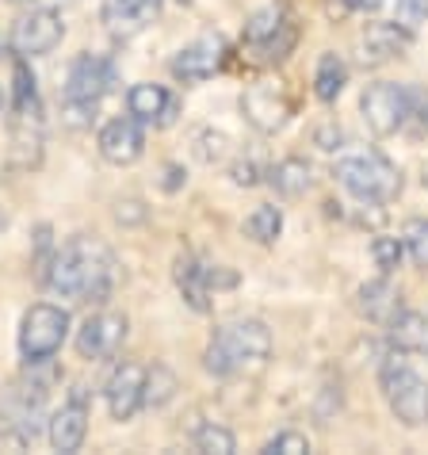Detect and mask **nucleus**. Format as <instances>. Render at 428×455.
<instances>
[{
  "instance_id": "1",
  "label": "nucleus",
  "mask_w": 428,
  "mask_h": 455,
  "mask_svg": "<svg viewBox=\"0 0 428 455\" xmlns=\"http://www.w3.org/2000/svg\"><path fill=\"white\" fill-rule=\"evenodd\" d=\"M46 283L61 299L77 302H104L115 283V257L104 242L96 237H73L58 249V257L50 260Z\"/></svg>"
},
{
  "instance_id": "2",
  "label": "nucleus",
  "mask_w": 428,
  "mask_h": 455,
  "mask_svg": "<svg viewBox=\"0 0 428 455\" xmlns=\"http://www.w3.org/2000/svg\"><path fill=\"white\" fill-rule=\"evenodd\" d=\"M272 356V333L268 325L257 318H237L226 322L207 345V371L230 379L242 371L264 368V360Z\"/></svg>"
},
{
  "instance_id": "3",
  "label": "nucleus",
  "mask_w": 428,
  "mask_h": 455,
  "mask_svg": "<svg viewBox=\"0 0 428 455\" xmlns=\"http://www.w3.org/2000/svg\"><path fill=\"white\" fill-rule=\"evenodd\" d=\"M333 176L348 196L360 199V204H379L383 207V204H390V199H398V192H401L398 165H390V161L383 154H375V149L341 157L333 165Z\"/></svg>"
},
{
  "instance_id": "4",
  "label": "nucleus",
  "mask_w": 428,
  "mask_h": 455,
  "mask_svg": "<svg viewBox=\"0 0 428 455\" xmlns=\"http://www.w3.org/2000/svg\"><path fill=\"white\" fill-rule=\"evenodd\" d=\"M379 387L386 395L390 413H394L406 428L428 425V383L406 360H386L383 371H379Z\"/></svg>"
},
{
  "instance_id": "5",
  "label": "nucleus",
  "mask_w": 428,
  "mask_h": 455,
  "mask_svg": "<svg viewBox=\"0 0 428 455\" xmlns=\"http://www.w3.org/2000/svg\"><path fill=\"white\" fill-rule=\"evenodd\" d=\"M69 337V314L50 302H35L20 322V356L28 363L54 360Z\"/></svg>"
},
{
  "instance_id": "6",
  "label": "nucleus",
  "mask_w": 428,
  "mask_h": 455,
  "mask_svg": "<svg viewBox=\"0 0 428 455\" xmlns=\"http://www.w3.org/2000/svg\"><path fill=\"white\" fill-rule=\"evenodd\" d=\"M298 43V20L283 4H268L249 16L245 23V46L264 61H283Z\"/></svg>"
},
{
  "instance_id": "7",
  "label": "nucleus",
  "mask_w": 428,
  "mask_h": 455,
  "mask_svg": "<svg viewBox=\"0 0 428 455\" xmlns=\"http://www.w3.org/2000/svg\"><path fill=\"white\" fill-rule=\"evenodd\" d=\"M115 84H119V69L111 66L107 58L81 54L69 66V77H66V108L73 116H77V111H96L99 100L107 92H115Z\"/></svg>"
},
{
  "instance_id": "8",
  "label": "nucleus",
  "mask_w": 428,
  "mask_h": 455,
  "mask_svg": "<svg viewBox=\"0 0 428 455\" xmlns=\"http://www.w3.org/2000/svg\"><path fill=\"white\" fill-rule=\"evenodd\" d=\"M413 104H417V92H413L409 84H398V81H379L360 96L363 123H368L371 134H379V138L401 131V123L413 116Z\"/></svg>"
},
{
  "instance_id": "9",
  "label": "nucleus",
  "mask_w": 428,
  "mask_h": 455,
  "mask_svg": "<svg viewBox=\"0 0 428 455\" xmlns=\"http://www.w3.org/2000/svg\"><path fill=\"white\" fill-rule=\"evenodd\" d=\"M242 116L249 119V126H257L260 134H275L295 116V100L287 96L283 81L260 77L242 92Z\"/></svg>"
},
{
  "instance_id": "10",
  "label": "nucleus",
  "mask_w": 428,
  "mask_h": 455,
  "mask_svg": "<svg viewBox=\"0 0 428 455\" xmlns=\"http://www.w3.org/2000/svg\"><path fill=\"white\" fill-rule=\"evenodd\" d=\"M61 35H66V23H61L58 8L43 4V8L23 12L16 20V28H12V50H16V58H23V61L43 58L61 43Z\"/></svg>"
},
{
  "instance_id": "11",
  "label": "nucleus",
  "mask_w": 428,
  "mask_h": 455,
  "mask_svg": "<svg viewBox=\"0 0 428 455\" xmlns=\"http://www.w3.org/2000/svg\"><path fill=\"white\" fill-rule=\"evenodd\" d=\"M127 318L115 310H99L92 314L84 325H81V333H77V352H81V360H115L123 345H127Z\"/></svg>"
},
{
  "instance_id": "12",
  "label": "nucleus",
  "mask_w": 428,
  "mask_h": 455,
  "mask_svg": "<svg viewBox=\"0 0 428 455\" xmlns=\"http://www.w3.org/2000/svg\"><path fill=\"white\" fill-rule=\"evenodd\" d=\"M222 66H226L222 35H199L195 43H187L180 54L172 58V77L180 84H199V81H210Z\"/></svg>"
},
{
  "instance_id": "13",
  "label": "nucleus",
  "mask_w": 428,
  "mask_h": 455,
  "mask_svg": "<svg viewBox=\"0 0 428 455\" xmlns=\"http://www.w3.org/2000/svg\"><path fill=\"white\" fill-rule=\"evenodd\" d=\"M99 146V157L107 161V165H134L138 157L146 154V123H138L134 116H119L104 123V131L96 138Z\"/></svg>"
},
{
  "instance_id": "14",
  "label": "nucleus",
  "mask_w": 428,
  "mask_h": 455,
  "mask_svg": "<svg viewBox=\"0 0 428 455\" xmlns=\"http://www.w3.org/2000/svg\"><path fill=\"white\" fill-rule=\"evenodd\" d=\"M230 283H234L230 272H218V268L210 272V264L195 260V257H180V260H176V287H180V295H184L187 307L199 310V314L210 310V295H214V291L230 287Z\"/></svg>"
},
{
  "instance_id": "15",
  "label": "nucleus",
  "mask_w": 428,
  "mask_h": 455,
  "mask_svg": "<svg viewBox=\"0 0 428 455\" xmlns=\"http://www.w3.org/2000/svg\"><path fill=\"white\" fill-rule=\"evenodd\" d=\"M104 398H107V410L115 421H131V417L146 406V368L142 363H134V360L119 363L104 387Z\"/></svg>"
},
{
  "instance_id": "16",
  "label": "nucleus",
  "mask_w": 428,
  "mask_h": 455,
  "mask_svg": "<svg viewBox=\"0 0 428 455\" xmlns=\"http://www.w3.org/2000/svg\"><path fill=\"white\" fill-rule=\"evenodd\" d=\"M161 8H165V0H104L99 20L115 39H134L161 16Z\"/></svg>"
},
{
  "instance_id": "17",
  "label": "nucleus",
  "mask_w": 428,
  "mask_h": 455,
  "mask_svg": "<svg viewBox=\"0 0 428 455\" xmlns=\"http://www.w3.org/2000/svg\"><path fill=\"white\" fill-rule=\"evenodd\" d=\"M406 46H409V31L401 28L398 20L394 23H371L356 43V61L363 69H375V66H386V61L401 58Z\"/></svg>"
},
{
  "instance_id": "18",
  "label": "nucleus",
  "mask_w": 428,
  "mask_h": 455,
  "mask_svg": "<svg viewBox=\"0 0 428 455\" xmlns=\"http://www.w3.org/2000/svg\"><path fill=\"white\" fill-rule=\"evenodd\" d=\"M127 111L146 126H172L180 119V96L161 84H134L127 92Z\"/></svg>"
},
{
  "instance_id": "19",
  "label": "nucleus",
  "mask_w": 428,
  "mask_h": 455,
  "mask_svg": "<svg viewBox=\"0 0 428 455\" xmlns=\"http://www.w3.org/2000/svg\"><path fill=\"white\" fill-rule=\"evenodd\" d=\"M46 433H50V444H54V451H77L84 444V436H88V406H84L81 390L61 410H54Z\"/></svg>"
},
{
  "instance_id": "20",
  "label": "nucleus",
  "mask_w": 428,
  "mask_h": 455,
  "mask_svg": "<svg viewBox=\"0 0 428 455\" xmlns=\"http://www.w3.org/2000/svg\"><path fill=\"white\" fill-rule=\"evenodd\" d=\"M360 310L368 314L371 322H390L394 314L401 310V291L390 283V280H371L360 287Z\"/></svg>"
},
{
  "instance_id": "21",
  "label": "nucleus",
  "mask_w": 428,
  "mask_h": 455,
  "mask_svg": "<svg viewBox=\"0 0 428 455\" xmlns=\"http://www.w3.org/2000/svg\"><path fill=\"white\" fill-rule=\"evenodd\" d=\"M390 340L406 352H428V318L424 314H413V310H398L394 318L386 322Z\"/></svg>"
},
{
  "instance_id": "22",
  "label": "nucleus",
  "mask_w": 428,
  "mask_h": 455,
  "mask_svg": "<svg viewBox=\"0 0 428 455\" xmlns=\"http://www.w3.org/2000/svg\"><path fill=\"white\" fill-rule=\"evenodd\" d=\"M345 84H348L345 58L341 54H321L318 69H313V96H318L321 104H333V100L345 92Z\"/></svg>"
},
{
  "instance_id": "23",
  "label": "nucleus",
  "mask_w": 428,
  "mask_h": 455,
  "mask_svg": "<svg viewBox=\"0 0 428 455\" xmlns=\"http://www.w3.org/2000/svg\"><path fill=\"white\" fill-rule=\"evenodd\" d=\"M268 180H272V188H275L280 196L295 199V196H306V192H310L313 176H310V165H306V161L287 157V161H280V165H272V169H268Z\"/></svg>"
},
{
  "instance_id": "24",
  "label": "nucleus",
  "mask_w": 428,
  "mask_h": 455,
  "mask_svg": "<svg viewBox=\"0 0 428 455\" xmlns=\"http://www.w3.org/2000/svg\"><path fill=\"white\" fill-rule=\"evenodd\" d=\"M39 154H43V131H39V123L16 119V126H12V165L31 169V165H39Z\"/></svg>"
},
{
  "instance_id": "25",
  "label": "nucleus",
  "mask_w": 428,
  "mask_h": 455,
  "mask_svg": "<svg viewBox=\"0 0 428 455\" xmlns=\"http://www.w3.org/2000/svg\"><path fill=\"white\" fill-rule=\"evenodd\" d=\"M245 234L253 237L257 245H272L275 237L283 234V211L275 207V204H260V207L245 219Z\"/></svg>"
},
{
  "instance_id": "26",
  "label": "nucleus",
  "mask_w": 428,
  "mask_h": 455,
  "mask_svg": "<svg viewBox=\"0 0 428 455\" xmlns=\"http://www.w3.org/2000/svg\"><path fill=\"white\" fill-rule=\"evenodd\" d=\"M172 395H176V375L165 368V363H154V368H146V406L161 410Z\"/></svg>"
},
{
  "instance_id": "27",
  "label": "nucleus",
  "mask_w": 428,
  "mask_h": 455,
  "mask_svg": "<svg viewBox=\"0 0 428 455\" xmlns=\"http://www.w3.org/2000/svg\"><path fill=\"white\" fill-rule=\"evenodd\" d=\"M401 249L413 257L417 268H428V219H413L401 230Z\"/></svg>"
},
{
  "instance_id": "28",
  "label": "nucleus",
  "mask_w": 428,
  "mask_h": 455,
  "mask_svg": "<svg viewBox=\"0 0 428 455\" xmlns=\"http://www.w3.org/2000/svg\"><path fill=\"white\" fill-rule=\"evenodd\" d=\"M195 448L199 451H218V455H230L237 448V440L230 428H222V425H203L195 433Z\"/></svg>"
},
{
  "instance_id": "29",
  "label": "nucleus",
  "mask_w": 428,
  "mask_h": 455,
  "mask_svg": "<svg viewBox=\"0 0 428 455\" xmlns=\"http://www.w3.org/2000/svg\"><path fill=\"white\" fill-rule=\"evenodd\" d=\"M371 252H375V260H379L383 272H394L398 260H401V242H398V237H375Z\"/></svg>"
},
{
  "instance_id": "30",
  "label": "nucleus",
  "mask_w": 428,
  "mask_h": 455,
  "mask_svg": "<svg viewBox=\"0 0 428 455\" xmlns=\"http://www.w3.org/2000/svg\"><path fill=\"white\" fill-rule=\"evenodd\" d=\"M264 451H283V455H302V451H310V440L302 436V433H280V436H272L268 444H264Z\"/></svg>"
},
{
  "instance_id": "31",
  "label": "nucleus",
  "mask_w": 428,
  "mask_h": 455,
  "mask_svg": "<svg viewBox=\"0 0 428 455\" xmlns=\"http://www.w3.org/2000/svg\"><path fill=\"white\" fill-rule=\"evenodd\" d=\"M424 20H428V0H401V4H398V23L406 31H413Z\"/></svg>"
},
{
  "instance_id": "32",
  "label": "nucleus",
  "mask_w": 428,
  "mask_h": 455,
  "mask_svg": "<svg viewBox=\"0 0 428 455\" xmlns=\"http://www.w3.org/2000/svg\"><path fill=\"white\" fill-rule=\"evenodd\" d=\"M195 142H199V149L195 154L203 157V161H218L222 154H226V134H214V131H203V134H195Z\"/></svg>"
},
{
  "instance_id": "33",
  "label": "nucleus",
  "mask_w": 428,
  "mask_h": 455,
  "mask_svg": "<svg viewBox=\"0 0 428 455\" xmlns=\"http://www.w3.org/2000/svg\"><path fill=\"white\" fill-rule=\"evenodd\" d=\"M234 184H245V188L257 184V165H253V161H242V165H234Z\"/></svg>"
},
{
  "instance_id": "34",
  "label": "nucleus",
  "mask_w": 428,
  "mask_h": 455,
  "mask_svg": "<svg viewBox=\"0 0 428 455\" xmlns=\"http://www.w3.org/2000/svg\"><path fill=\"white\" fill-rule=\"evenodd\" d=\"M386 4V0H345V8H352V12H379Z\"/></svg>"
},
{
  "instance_id": "35",
  "label": "nucleus",
  "mask_w": 428,
  "mask_h": 455,
  "mask_svg": "<svg viewBox=\"0 0 428 455\" xmlns=\"http://www.w3.org/2000/svg\"><path fill=\"white\" fill-rule=\"evenodd\" d=\"M46 8H58V4H73V0H43Z\"/></svg>"
},
{
  "instance_id": "36",
  "label": "nucleus",
  "mask_w": 428,
  "mask_h": 455,
  "mask_svg": "<svg viewBox=\"0 0 428 455\" xmlns=\"http://www.w3.org/2000/svg\"><path fill=\"white\" fill-rule=\"evenodd\" d=\"M421 126H424V131H428V104L421 108Z\"/></svg>"
},
{
  "instance_id": "37",
  "label": "nucleus",
  "mask_w": 428,
  "mask_h": 455,
  "mask_svg": "<svg viewBox=\"0 0 428 455\" xmlns=\"http://www.w3.org/2000/svg\"><path fill=\"white\" fill-rule=\"evenodd\" d=\"M4 104H8V96H4V88H0V111H4Z\"/></svg>"
},
{
  "instance_id": "38",
  "label": "nucleus",
  "mask_w": 428,
  "mask_h": 455,
  "mask_svg": "<svg viewBox=\"0 0 428 455\" xmlns=\"http://www.w3.org/2000/svg\"><path fill=\"white\" fill-rule=\"evenodd\" d=\"M424 188H428V169H424Z\"/></svg>"
}]
</instances>
